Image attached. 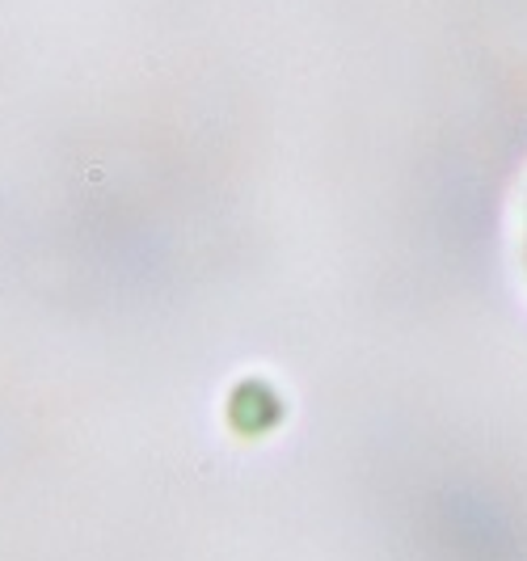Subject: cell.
Returning a JSON list of instances; mask_svg holds the SVG:
<instances>
[{"instance_id": "obj_1", "label": "cell", "mask_w": 527, "mask_h": 561, "mask_svg": "<svg viewBox=\"0 0 527 561\" xmlns=\"http://www.w3.org/2000/svg\"><path fill=\"white\" fill-rule=\"evenodd\" d=\"M524 262H527V211H524Z\"/></svg>"}]
</instances>
